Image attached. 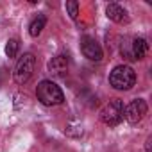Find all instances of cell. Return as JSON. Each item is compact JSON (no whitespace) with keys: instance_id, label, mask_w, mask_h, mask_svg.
I'll use <instances>...</instances> for the list:
<instances>
[{"instance_id":"cell-1","label":"cell","mask_w":152,"mask_h":152,"mask_svg":"<svg viewBox=\"0 0 152 152\" xmlns=\"http://www.w3.org/2000/svg\"><path fill=\"white\" fill-rule=\"evenodd\" d=\"M109 84L118 91H127L136 84V72L129 64H118L109 73Z\"/></svg>"},{"instance_id":"cell-2","label":"cell","mask_w":152,"mask_h":152,"mask_svg":"<svg viewBox=\"0 0 152 152\" xmlns=\"http://www.w3.org/2000/svg\"><path fill=\"white\" fill-rule=\"evenodd\" d=\"M36 97L43 106H59L64 102L63 90L52 81H41L36 88Z\"/></svg>"},{"instance_id":"cell-3","label":"cell","mask_w":152,"mask_h":152,"mask_svg":"<svg viewBox=\"0 0 152 152\" xmlns=\"http://www.w3.org/2000/svg\"><path fill=\"white\" fill-rule=\"evenodd\" d=\"M34 66H36V57L34 54L27 52L23 54L22 57H18L16 64H15V70H13V79L16 84L23 86L31 77H32V73H34Z\"/></svg>"},{"instance_id":"cell-4","label":"cell","mask_w":152,"mask_h":152,"mask_svg":"<svg viewBox=\"0 0 152 152\" xmlns=\"http://www.w3.org/2000/svg\"><path fill=\"white\" fill-rule=\"evenodd\" d=\"M124 109H125V106H124V102L120 100V99H115V100H111V102H107L102 109H100V120H102V124H106V125H109V127H115V125H118L122 120H124Z\"/></svg>"},{"instance_id":"cell-5","label":"cell","mask_w":152,"mask_h":152,"mask_svg":"<svg viewBox=\"0 0 152 152\" xmlns=\"http://www.w3.org/2000/svg\"><path fill=\"white\" fill-rule=\"evenodd\" d=\"M148 111V106L143 99H134L125 109H124V118L131 124V125H136L138 122L143 120V116L147 115Z\"/></svg>"},{"instance_id":"cell-6","label":"cell","mask_w":152,"mask_h":152,"mask_svg":"<svg viewBox=\"0 0 152 152\" xmlns=\"http://www.w3.org/2000/svg\"><path fill=\"white\" fill-rule=\"evenodd\" d=\"M81 52H83V56H84L86 59L95 61V63L102 61V57H104L102 47H100L93 38H88V36L81 39Z\"/></svg>"},{"instance_id":"cell-7","label":"cell","mask_w":152,"mask_h":152,"mask_svg":"<svg viewBox=\"0 0 152 152\" xmlns=\"http://www.w3.org/2000/svg\"><path fill=\"white\" fill-rule=\"evenodd\" d=\"M106 16L115 23H129L131 22L129 13L120 4H107L106 6Z\"/></svg>"},{"instance_id":"cell-8","label":"cell","mask_w":152,"mask_h":152,"mask_svg":"<svg viewBox=\"0 0 152 152\" xmlns=\"http://www.w3.org/2000/svg\"><path fill=\"white\" fill-rule=\"evenodd\" d=\"M148 52V43L147 39L143 38H132L131 39V56H132V61H140L147 56Z\"/></svg>"},{"instance_id":"cell-9","label":"cell","mask_w":152,"mask_h":152,"mask_svg":"<svg viewBox=\"0 0 152 152\" xmlns=\"http://www.w3.org/2000/svg\"><path fill=\"white\" fill-rule=\"evenodd\" d=\"M47 68L52 75H64L68 70V57L66 56H56L48 61Z\"/></svg>"},{"instance_id":"cell-10","label":"cell","mask_w":152,"mask_h":152,"mask_svg":"<svg viewBox=\"0 0 152 152\" xmlns=\"http://www.w3.org/2000/svg\"><path fill=\"white\" fill-rule=\"evenodd\" d=\"M45 25H47V16H45L43 13H38V16H34L32 22L29 23V34H31L32 38H38V36L43 32Z\"/></svg>"},{"instance_id":"cell-11","label":"cell","mask_w":152,"mask_h":152,"mask_svg":"<svg viewBox=\"0 0 152 152\" xmlns=\"http://www.w3.org/2000/svg\"><path fill=\"white\" fill-rule=\"evenodd\" d=\"M18 50H20V41L15 39V38L7 39V43H6V54H7V57H16Z\"/></svg>"},{"instance_id":"cell-12","label":"cell","mask_w":152,"mask_h":152,"mask_svg":"<svg viewBox=\"0 0 152 152\" xmlns=\"http://www.w3.org/2000/svg\"><path fill=\"white\" fill-rule=\"evenodd\" d=\"M64 7H66V13L70 15L72 20H77V16H79V2H75V0H68V2L64 4Z\"/></svg>"},{"instance_id":"cell-13","label":"cell","mask_w":152,"mask_h":152,"mask_svg":"<svg viewBox=\"0 0 152 152\" xmlns=\"http://www.w3.org/2000/svg\"><path fill=\"white\" fill-rule=\"evenodd\" d=\"M145 152H152V136H148L145 141Z\"/></svg>"}]
</instances>
